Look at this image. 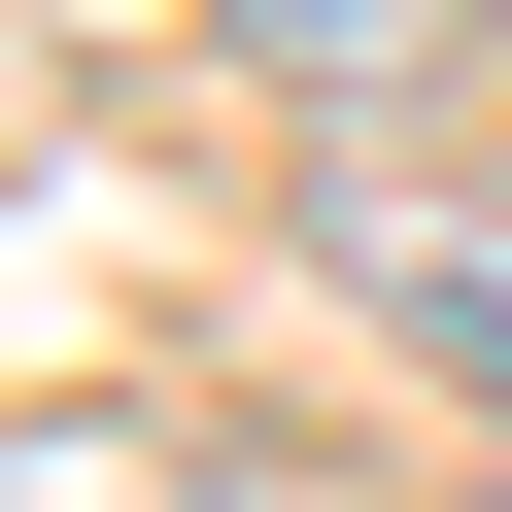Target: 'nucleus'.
<instances>
[{"label": "nucleus", "mask_w": 512, "mask_h": 512, "mask_svg": "<svg viewBox=\"0 0 512 512\" xmlns=\"http://www.w3.org/2000/svg\"><path fill=\"white\" fill-rule=\"evenodd\" d=\"M308 239H342V308H376L410 376H478V410H512V239H478V205H410V171H342Z\"/></svg>", "instance_id": "1"}, {"label": "nucleus", "mask_w": 512, "mask_h": 512, "mask_svg": "<svg viewBox=\"0 0 512 512\" xmlns=\"http://www.w3.org/2000/svg\"><path fill=\"white\" fill-rule=\"evenodd\" d=\"M444 0H239V69H410Z\"/></svg>", "instance_id": "2"}]
</instances>
